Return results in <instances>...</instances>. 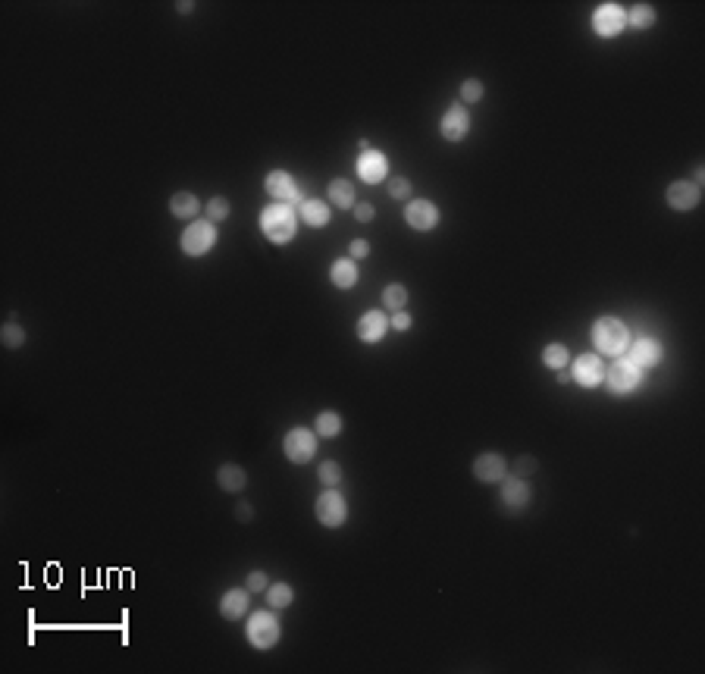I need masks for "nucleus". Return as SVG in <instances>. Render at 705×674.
I'll return each instance as SVG.
<instances>
[{
    "mask_svg": "<svg viewBox=\"0 0 705 674\" xmlns=\"http://www.w3.org/2000/svg\"><path fill=\"white\" fill-rule=\"evenodd\" d=\"M213 242H217V229H213V223L197 220V223H192L185 229V235H182V251L197 257V255H204V251H210Z\"/></svg>",
    "mask_w": 705,
    "mask_h": 674,
    "instance_id": "20e7f679",
    "label": "nucleus"
},
{
    "mask_svg": "<svg viewBox=\"0 0 705 674\" xmlns=\"http://www.w3.org/2000/svg\"><path fill=\"white\" fill-rule=\"evenodd\" d=\"M332 282H336L339 289H351V285L358 282V264H354L351 257L336 260V264H332Z\"/></svg>",
    "mask_w": 705,
    "mask_h": 674,
    "instance_id": "6ab92c4d",
    "label": "nucleus"
},
{
    "mask_svg": "<svg viewBox=\"0 0 705 674\" xmlns=\"http://www.w3.org/2000/svg\"><path fill=\"white\" fill-rule=\"evenodd\" d=\"M248 590H251V593L267 590V574H260V571H254V574L248 577Z\"/></svg>",
    "mask_w": 705,
    "mask_h": 674,
    "instance_id": "f704fd0d",
    "label": "nucleus"
},
{
    "mask_svg": "<svg viewBox=\"0 0 705 674\" xmlns=\"http://www.w3.org/2000/svg\"><path fill=\"white\" fill-rule=\"evenodd\" d=\"M248 640H251V646H257V649L276 646L279 643V624H276V618L267 615V612H254L248 621Z\"/></svg>",
    "mask_w": 705,
    "mask_h": 674,
    "instance_id": "7ed1b4c3",
    "label": "nucleus"
},
{
    "mask_svg": "<svg viewBox=\"0 0 705 674\" xmlns=\"http://www.w3.org/2000/svg\"><path fill=\"white\" fill-rule=\"evenodd\" d=\"M207 213H210V220H226L229 217V201H226V198H210V201H207Z\"/></svg>",
    "mask_w": 705,
    "mask_h": 674,
    "instance_id": "2f4dec72",
    "label": "nucleus"
},
{
    "mask_svg": "<svg viewBox=\"0 0 705 674\" xmlns=\"http://www.w3.org/2000/svg\"><path fill=\"white\" fill-rule=\"evenodd\" d=\"M267 602H270L273 608H285L292 602V586L289 583H273L270 590H267Z\"/></svg>",
    "mask_w": 705,
    "mask_h": 674,
    "instance_id": "cd10ccee",
    "label": "nucleus"
},
{
    "mask_svg": "<svg viewBox=\"0 0 705 674\" xmlns=\"http://www.w3.org/2000/svg\"><path fill=\"white\" fill-rule=\"evenodd\" d=\"M627 327L614 317H599L592 323V345H596L599 354H621L627 348Z\"/></svg>",
    "mask_w": 705,
    "mask_h": 674,
    "instance_id": "f03ea898",
    "label": "nucleus"
},
{
    "mask_svg": "<svg viewBox=\"0 0 705 674\" xmlns=\"http://www.w3.org/2000/svg\"><path fill=\"white\" fill-rule=\"evenodd\" d=\"M602 377H605V364H602L599 354H580L574 364V379L580 386H599Z\"/></svg>",
    "mask_w": 705,
    "mask_h": 674,
    "instance_id": "9d476101",
    "label": "nucleus"
},
{
    "mask_svg": "<svg viewBox=\"0 0 705 674\" xmlns=\"http://www.w3.org/2000/svg\"><path fill=\"white\" fill-rule=\"evenodd\" d=\"M542 364H545V367H552V370H565V364H567V348H565V345H545Z\"/></svg>",
    "mask_w": 705,
    "mask_h": 674,
    "instance_id": "bb28decb",
    "label": "nucleus"
},
{
    "mask_svg": "<svg viewBox=\"0 0 705 674\" xmlns=\"http://www.w3.org/2000/svg\"><path fill=\"white\" fill-rule=\"evenodd\" d=\"M439 129H442V138H448V141H461L464 135H467V129H470V116H467V110H464V107H451L448 113L442 116Z\"/></svg>",
    "mask_w": 705,
    "mask_h": 674,
    "instance_id": "ddd939ff",
    "label": "nucleus"
},
{
    "mask_svg": "<svg viewBox=\"0 0 705 674\" xmlns=\"http://www.w3.org/2000/svg\"><path fill=\"white\" fill-rule=\"evenodd\" d=\"M662 361V345L655 339H637L630 348V364L637 367H655Z\"/></svg>",
    "mask_w": 705,
    "mask_h": 674,
    "instance_id": "2eb2a0df",
    "label": "nucleus"
},
{
    "mask_svg": "<svg viewBox=\"0 0 705 674\" xmlns=\"http://www.w3.org/2000/svg\"><path fill=\"white\" fill-rule=\"evenodd\" d=\"M605 383H608V389H612L614 395H627V392H633L639 386V367L637 364H630V361H614L612 367H608V374H605Z\"/></svg>",
    "mask_w": 705,
    "mask_h": 674,
    "instance_id": "0eeeda50",
    "label": "nucleus"
},
{
    "mask_svg": "<svg viewBox=\"0 0 705 674\" xmlns=\"http://www.w3.org/2000/svg\"><path fill=\"white\" fill-rule=\"evenodd\" d=\"M370 255V245L364 242V239H354L351 242V260H361V257H367Z\"/></svg>",
    "mask_w": 705,
    "mask_h": 674,
    "instance_id": "c9c22d12",
    "label": "nucleus"
},
{
    "mask_svg": "<svg viewBox=\"0 0 705 674\" xmlns=\"http://www.w3.org/2000/svg\"><path fill=\"white\" fill-rule=\"evenodd\" d=\"M386 157L379 154V150H364L361 154V160H358V173H361V179L364 182H379V179H386Z\"/></svg>",
    "mask_w": 705,
    "mask_h": 674,
    "instance_id": "dca6fc26",
    "label": "nucleus"
},
{
    "mask_svg": "<svg viewBox=\"0 0 705 674\" xmlns=\"http://www.w3.org/2000/svg\"><path fill=\"white\" fill-rule=\"evenodd\" d=\"M320 480L326 483L329 489H332V486H339V480H342V467H339L336 461H326V464H320Z\"/></svg>",
    "mask_w": 705,
    "mask_h": 674,
    "instance_id": "c756f323",
    "label": "nucleus"
},
{
    "mask_svg": "<svg viewBox=\"0 0 705 674\" xmlns=\"http://www.w3.org/2000/svg\"><path fill=\"white\" fill-rule=\"evenodd\" d=\"M405 217H408V223L414 229H421V233H426V229H433L439 223V210H436L433 201H411Z\"/></svg>",
    "mask_w": 705,
    "mask_h": 674,
    "instance_id": "f8f14e48",
    "label": "nucleus"
},
{
    "mask_svg": "<svg viewBox=\"0 0 705 674\" xmlns=\"http://www.w3.org/2000/svg\"><path fill=\"white\" fill-rule=\"evenodd\" d=\"M170 210L176 213V217H195V213L201 210V204H197V198L192 192H179V195H173Z\"/></svg>",
    "mask_w": 705,
    "mask_h": 674,
    "instance_id": "5701e85b",
    "label": "nucleus"
},
{
    "mask_svg": "<svg viewBox=\"0 0 705 674\" xmlns=\"http://www.w3.org/2000/svg\"><path fill=\"white\" fill-rule=\"evenodd\" d=\"M220 612H223V618H229V621L248 615V593L245 590H229L223 596V602H220Z\"/></svg>",
    "mask_w": 705,
    "mask_h": 674,
    "instance_id": "a211bd4d",
    "label": "nucleus"
},
{
    "mask_svg": "<svg viewBox=\"0 0 705 674\" xmlns=\"http://www.w3.org/2000/svg\"><path fill=\"white\" fill-rule=\"evenodd\" d=\"M655 22V10L649 4H637L630 10V26H637V29H649Z\"/></svg>",
    "mask_w": 705,
    "mask_h": 674,
    "instance_id": "c85d7f7f",
    "label": "nucleus"
},
{
    "mask_svg": "<svg viewBox=\"0 0 705 674\" xmlns=\"http://www.w3.org/2000/svg\"><path fill=\"white\" fill-rule=\"evenodd\" d=\"M392 327H395V330H408V327H411V317H408L405 311H398V314L392 317Z\"/></svg>",
    "mask_w": 705,
    "mask_h": 674,
    "instance_id": "58836bf2",
    "label": "nucleus"
},
{
    "mask_svg": "<svg viewBox=\"0 0 705 674\" xmlns=\"http://www.w3.org/2000/svg\"><path fill=\"white\" fill-rule=\"evenodd\" d=\"M22 342H26V332H22V327H16V323H6V327H4V345H6V348H19Z\"/></svg>",
    "mask_w": 705,
    "mask_h": 674,
    "instance_id": "7c9ffc66",
    "label": "nucleus"
},
{
    "mask_svg": "<svg viewBox=\"0 0 705 674\" xmlns=\"http://www.w3.org/2000/svg\"><path fill=\"white\" fill-rule=\"evenodd\" d=\"M354 217H358L361 223H370V220H374V208H370V204H358V208H354Z\"/></svg>",
    "mask_w": 705,
    "mask_h": 674,
    "instance_id": "e433bc0d",
    "label": "nucleus"
},
{
    "mask_svg": "<svg viewBox=\"0 0 705 674\" xmlns=\"http://www.w3.org/2000/svg\"><path fill=\"white\" fill-rule=\"evenodd\" d=\"M473 477L483 480V483H498L505 477V458L495 455V451H486L473 461Z\"/></svg>",
    "mask_w": 705,
    "mask_h": 674,
    "instance_id": "4468645a",
    "label": "nucleus"
},
{
    "mask_svg": "<svg viewBox=\"0 0 705 674\" xmlns=\"http://www.w3.org/2000/svg\"><path fill=\"white\" fill-rule=\"evenodd\" d=\"M314 511H317V521H320L323 527H339L345 521V514H348L345 499L339 496V493H332V489H326V493L317 499Z\"/></svg>",
    "mask_w": 705,
    "mask_h": 674,
    "instance_id": "6e6552de",
    "label": "nucleus"
},
{
    "mask_svg": "<svg viewBox=\"0 0 705 674\" xmlns=\"http://www.w3.org/2000/svg\"><path fill=\"white\" fill-rule=\"evenodd\" d=\"M298 213L304 217V223H311V226H323L329 220V208L323 201H304Z\"/></svg>",
    "mask_w": 705,
    "mask_h": 674,
    "instance_id": "b1692460",
    "label": "nucleus"
},
{
    "mask_svg": "<svg viewBox=\"0 0 705 674\" xmlns=\"http://www.w3.org/2000/svg\"><path fill=\"white\" fill-rule=\"evenodd\" d=\"M267 192H270L279 204H289V208H292V204H298V208L304 204V198H301L295 179H292L289 173H282V170H276V173L267 176Z\"/></svg>",
    "mask_w": 705,
    "mask_h": 674,
    "instance_id": "1a4fd4ad",
    "label": "nucleus"
},
{
    "mask_svg": "<svg viewBox=\"0 0 705 674\" xmlns=\"http://www.w3.org/2000/svg\"><path fill=\"white\" fill-rule=\"evenodd\" d=\"M461 98L464 101H480L483 98V82H477V78H467V82L461 85Z\"/></svg>",
    "mask_w": 705,
    "mask_h": 674,
    "instance_id": "473e14b6",
    "label": "nucleus"
},
{
    "mask_svg": "<svg viewBox=\"0 0 705 674\" xmlns=\"http://www.w3.org/2000/svg\"><path fill=\"white\" fill-rule=\"evenodd\" d=\"M282 446H285V458H289V461L304 464V461H311V458H314L317 439H314L311 430H304V427H295V430H289V436H285Z\"/></svg>",
    "mask_w": 705,
    "mask_h": 674,
    "instance_id": "39448f33",
    "label": "nucleus"
},
{
    "mask_svg": "<svg viewBox=\"0 0 705 674\" xmlns=\"http://www.w3.org/2000/svg\"><path fill=\"white\" fill-rule=\"evenodd\" d=\"M389 195L392 198H408L411 195V182L408 179H392L389 182Z\"/></svg>",
    "mask_w": 705,
    "mask_h": 674,
    "instance_id": "72a5a7b5",
    "label": "nucleus"
},
{
    "mask_svg": "<svg viewBox=\"0 0 705 674\" xmlns=\"http://www.w3.org/2000/svg\"><path fill=\"white\" fill-rule=\"evenodd\" d=\"M260 226H264V235L270 239L273 245H285L292 242V235H295V210L289 208V204H270V208L264 210V217H260Z\"/></svg>",
    "mask_w": 705,
    "mask_h": 674,
    "instance_id": "f257e3e1",
    "label": "nucleus"
},
{
    "mask_svg": "<svg viewBox=\"0 0 705 674\" xmlns=\"http://www.w3.org/2000/svg\"><path fill=\"white\" fill-rule=\"evenodd\" d=\"M329 198H332V204H336V208H345V210L354 208V185L348 179H336L329 185Z\"/></svg>",
    "mask_w": 705,
    "mask_h": 674,
    "instance_id": "4be33fe9",
    "label": "nucleus"
},
{
    "mask_svg": "<svg viewBox=\"0 0 705 674\" xmlns=\"http://www.w3.org/2000/svg\"><path fill=\"white\" fill-rule=\"evenodd\" d=\"M514 471H518V477H524V474H533V471H536V461H533V458H520Z\"/></svg>",
    "mask_w": 705,
    "mask_h": 674,
    "instance_id": "4c0bfd02",
    "label": "nucleus"
},
{
    "mask_svg": "<svg viewBox=\"0 0 705 674\" xmlns=\"http://www.w3.org/2000/svg\"><path fill=\"white\" fill-rule=\"evenodd\" d=\"M502 499H505V505H508V509H524V505L530 502V489H527V483H524V480H511V483H505V493H502Z\"/></svg>",
    "mask_w": 705,
    "mask_h": 674,
    "instance_id": "412c9836",
    "label": "nucleus"
},
{
    "mask_svg": "<svg viewBox=\"0 0 705 674\" xmlns=\"http://www.w3.org/2000/svg\"><path fill=\"white\" fill-rule=\"evenodd\" d=\"M383 305L389 307V311H405V305H408V289H405V285H398V282L386 285Z\"/></svg>",
    "mask_w": 705,
    "mask_h": 674,
    "instance_id": "a878e982",
    "label": "nucleus"
},
{
    "mask_svg": "<svg viewBox=\"0 0 705 674\" xmlns=\"http://www.w3.org/2000/svg\"><path fill=\"white\" fill-rule=\"evenodd\" d=\"M339 430H342V420H339L336 411H323V414H317V436L332 439V436H339Z\"/></svg>",
    "mask_w": 705,
    "mask_h": 674,
    "instance_id": "393cba45",
    "label": "nucleus"
},
{
    "mask_svg": "<svg viewBox=\"0 0 705 674\" xmlns=\"http://www.w3.org/2000/svg\"><path fill=\"white\" fill-rule=\"evenodd\" d=\"M668 204L674 210H693L696 204H699V185H696V182H671Z\"/></svg>",
    "mask_w": 705,
    "mask_h": 674,
    "instance_id": "9b49d317",
    "label": "nucleus"
},
{
    "mask_svg": "<svg viewBox=\"0 0 705 674\" xmlns=\"http://www.w3.org/2000/svg\"><path fill=\"white\" fill-rule=\"evenodd\" d=\"M386 330H389V320H386V314H379V311H367L358 323V336L364 342H379V339L386 336Z\"/></svg>",
    "mask_w": 705,
    "mask_h": 674,
    "instance_id": "f3484780",
    "label": "nucleus"
},
{
    "mask_svg": "<svg viewBox=\"0 0 705 674\" xmlns=\"http://www.w3.org/2000/svg\"><path fill=\"white\" fill-rule=\"evenodd\" d=\"M217 477H220V486H223L226 493H239V489H245V483H248V477H245V471L239 464H223Z\"/></svg>",
    "mask_w": 705,
    "mask_h": 674,
    "instance_id": "aec40b11",
    "label": "nucleus"
},
{
    "mask_svg": "<svg viewBox=\"0 0 705 674\" xmlns=\"http://www.w3.org/2000/svg\"><path fill=\"white\" fill-rule=\"evenodd\" d=\"M624 26H627V13H624L617 4H602V6H596V13H592V29H596L602 38L621 35Z\"/></svg>",
    "mask_w": 705,
    "mask_h": 674,
    "instance_id": "423d86ee",
    "label": "nucleus"
},
{
    "mask_svg": "<svg viewBox=\"0 0 705 674\" xmlns=\"http://www.w3.org/2000/svg\"><path fill=\"white\" fill-rule=\"evenodd\" d=\"M239 518L242 521H251V505H245V502L239 505Z\"/></svg>",
    "mask_w": 705,
    "mask_h": 674,
    "instance_id": "ea45409f",
    "label": "nucleus"
}]
</instances>
